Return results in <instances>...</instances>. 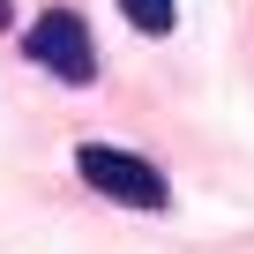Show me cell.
Listing matches in <instances>:
<instances>
[{
	"label": "cell",
	"instance_id": "cell-4",
	"mask_svg": "<svg viewBox=\"0 0 254 254\" xmlns=\"http://www.w3.org/2000/svg\"><path fill=\"white\" fill-rule=\"evenodd\" d=\"M8 23H15V0H0V38H8Z\"/></svg>",
	"mask_w": 254,
	"mask_h": 254
},
{
	"label": "cell",
	"instance_id": "cell-3",
	"mask_svg": "<svg viewBox=\"0 0 254 254\" xmlns=\"http://www.w3.org/2000/svg\"><path fill=\"white\" fill-rule=\"evenodd\" d=\"M120 15L135 23L142 38H172V23H180V0H120Z\"/></svg>",
	"mask_w": 254,
	"mask_h": 254
},
{
	"label": "cell",
	"instance_id": "cell-1",
	"mask_svg": "<svg viewBox=\"0 0 254 254\" xmlns=\"http://www.w3.org/2000/svg\"><path fill=\"white\" fill-rule=\"evenodd\" d=\"M75 172H82V187L105 194L112 209H135V217L172 209V180L157 172V157L127 150V142H82V150H75Z\"/></svg>",
	"mask_w": 254,
	"mask_h": 254
},
{
	"label": "cell",
	"instance_id": "cell-2",
	"mask_svg": "<svg viewBox=\"0 0 254 254\" xmlns=\"http://www.w3.org/2000/svg\"><path fill=\"white\" fill-rule=\"evenodd\" d=\"M23 60L45 67V75L67 82V90H90V82H97V38H90V23H82L75 8H45V15H30V30H23Z\"/></svg>",
	"mask_w": 254,
	"mask_h": 254
}]
</instances>
